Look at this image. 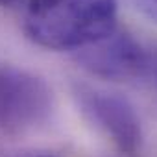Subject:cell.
Segmentation results:
<instances>
[{"mask_svg":"<svg viewBox=\"0 0 157 157\" xmlns=\"http://www.w3.org/2000/svg\"><path fill=\"white\" fill-rule=\"evenodd\" d=\"M117 13V0H30L24 32L48 50H85L115 33Z\"/></svg>","mask_w":157,"mask_h":157,"instance_id":"cell-1","label":"cell"},{"mask_svg":"<svg viewBox=\"0 0 157 157\" xmlns=\"http://www.w3.org/2000/svg\"><path fill=\"white\" fill-rule=\"evenodd\" d=\"M52 113V91L43 78L13 65H0V129H33Z\"/></svg>","mask_w":157,"mask_h":157,"instance_id":"cell-2","label":"cell"},{"mask_svg":"<svg viewBox=\"0 0 157 157\" xmlns=\"http://www.w3.org/2000/svg\"><path fill=\"white\" fill-rule=\"evenodd\" d=\"M74 98L87 120L102 129L122 153L137 155L140 151V120L126 98L117 93L100 91L83 83L74 85Z\"/></svg>","mask_w":157,"mask_h":157,"instance_id":"cell-3","label":"cell"},{"mask_svg":"<svg viewBox=\"0 0 157 157\" xmlns=\"http://www.w3.org/2000/svg\"><path fill=\"white\" fill-rule=\"evenodd\" d=\"M151 56L131 35L115 32L107 39L85 48L78 59L94 76L124 82L150 76Z\"/></svg>","mask_w":157,"mask_h":157,"instance_id":"cell-4","label":"cell"},{"mask_svg":"<svg viewBox=\"0 0 157 157\" xmlns=\"http://www.w3.org/2000/svg\"><path fill=\"white\" fill-rule=\"evenodd\" d=\"M139 10L153 22H157V0H137Z\"/></svg>","mask_w":157,"mask_h":157,"instance_id":"cell-5","label":"cell"},{"mask_svg":"<svg viewBox=\"0 0 157 157\" xmlns=\"http://www.w3.org/2000/svg\"><path fill=\"white\" fill-rule=\"evenodd\" d=\"M150 76L153 78V83L157 87V54L151 56V67H150Z\"/></svg>","mask_w":157,"mask_h":157,"instance_id":"cell-6","label":"cell"},{"mask_svg":"<svg viewBox=\"0 0 157 157\" xmlns=\"http://www.w3.org/2000/svg\"><path fill=\"white\" fill-rule=\"evenodd\" d=\"M11 2H15V0H0V6H8Z\"/></svg>","mask_w":157,"mask_h":157,"instance_id":"cell-7","label":"cell"}]
</instances>
